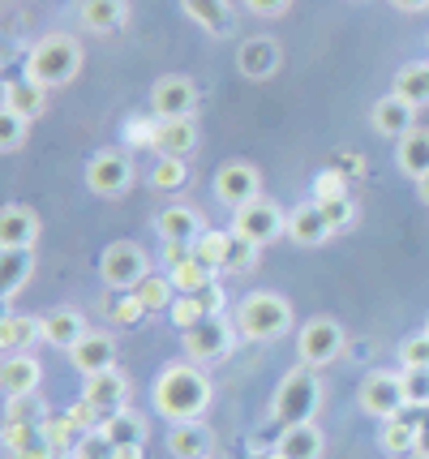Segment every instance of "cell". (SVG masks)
<instances>
[{"label":"cell","instance_id":"1","mask_svg":"<svg viewBox=\"0 0 429 459\" xmlns=\"http://www.w3.org/2000/svg\"><path fill=\"white\" fill-rule=\"evenodd\" d=\"M150 400H155V412L167 425H181V420H198L210 408L215 386L193 360H167L155 386H150Z\"/></svg>","mask_w":429,"mask_h":459},{"label":"cell","instance_id":"2","mask_svg":"<svg viewBox=\"0 0 429 459\" xmlns=\"http://www.w3.org/2000/svg\"><path fill=\"white\" fill-rule=\"evenodd\" d=\"M82 74V43L64 30H52L35 39V48L26 52V78L39 82V86H69V82Z\"/></svg>","mask_w":429,"mask_h":459},{"label":"cell","instance_id":"3","mask_svg":"<svg viewBox=\"0 0 429 459\" xmlns=\"http://www.w3.org/2000/svg\"><path fill=\"white\" fill-rule=\"evenodd\" d=\"M318 408H322V382H318V374L305 365V369H292V374L275 386L270 417L279 420L284 429H292V425H313Z\"/></svg>","mask_w":429,"mask_h":459},{"label":"cell","instance_id":"4","mask_svg":"<svg viewBox=\"0 0 429 459\" xmlns=\"http://www.w3.org/2000/svg\"><path fill=\"white\" fill-rule=\"evenodd\" d=\"M236 331L245 340H279L292 331V305L279 292H249L236 309Z\"/></svg>","mask_w":429,"mask_h":459},{"label":"cell","instance_id":"5","mask_svg":"<svg viewBox=\"0 0 429 459\" xmlns=\"http://www.w3.org/2000/svg\"><path fill=\"white\" fill-rule=\"evenodd\" d=\"M150 275V258H146L142 245H133V240H116V245H107L99 258V280L112 288V292H133L138 283Z\"/></svg>","mask_w":429,"mask_h":459},{"label":"cell","instance_id":"6","mask_svg":"<svg viewBox=\"0 0 429 459\" xmlns=\"http://www.w3.org/2000/svg\"><path fill=\"white\" fill-rule=\"evenodd\" d=\"M232 232L253 240V245H270V240L287 237V215L275 206V202L253 198V202H245V206L232 211Z\"/></svg>","mask_w":429,"mask_h":459},{"label":"cell","instance_id":"7","mask_svg":"<svg viewBox=\"0 0 429 459\" xmlns=\"http://www.w3.org/2000/svg\"><path fill=\"white\" fill-rule=\"evenodd\" d=\"M356 403L365 408L369 417H378V420L408 412V395H404V374H390V369H373V374L361 382V391H356Z\"/></svg>","mask_w":429,"mask_h":459},{"label":"cell","instance_id":"8","mask_svg":"<svg viewBox=\"0 0 429 459\" xmlns=\"http://www.w3.org/2000/svg\"><path fill=\"white\" fill-rule=\"evenodd\" d=\"M133 185V160L124 151H95L86 160V189L95 198H121Z\"/></svg>","mask_w":429,"mask_h":459},{"label":"cell","instance_id":"9","mask_svg":"<svg viewBox=\"0 0 429 459\" xmlns=\"http://www.w3.org/2000/svg\"><path fill=\"white\" fill-rule=\"evenodd\" d=\"M344 326L335 318H313L301 326V335H296V357H301V365H309V369H322V365H330V360L344 352Z\"/></svg>","mask_w":429,"mask_h":459},{"label":"cell","instance_id":"10","mask_svg":"<svg viewBox=\"0 0 429 459\" xmlns=\"http://www.w3.org/2000/svg\"><path fill=\"white\" fill-rule=\"evenodd\" d=\"M181 340H184V357L193 360V365H210V360L227 357V348H232V326H227L219 314H210V318L184 326Z\"/></svg>","mask_w":429,"mask_h":459},{"label":"cell","instance_id":"11","mask_svg":"<svg viewBox=\"0 0 429 459\" xmlns=\"http://www.w3.org/2000/svg\"><path fill=\"white\" fill-rule=\"evenodd\" d=\"M215 198L224 202V206H232V211L253 198H262V172L245 160L224 163V168L215 172Z\"/></svg>","mask_w":429,"mask_h":459},{"label":"cell","instance_id":"12","mask_svg":"<svg viewBox=\"0 0 429 459\" xmlns=\"http://www.w3.org/2000/svg\"><path fill=\"white\" fill-rule=\"evenodd\" d=\"M198 108V86L184 78V74H167L150 86V112L159 120H176V117H193Z\"/></svg>","mask_w":429,"mask_h":459},{"label":"cell","instance_id":"13","mask_svg":"<svg viewBox=\"0 0 429 459\" xmlns=\"http://www.w3.org/2000/svg\"><path fill=\"white\" fill-rule=\"evenodd\" d=\"M39 382H43V365L35 352H9V357L0 360V391H4V400L35 395Z\"/></svg>","mask_w":429,"mask_h":459},{"label":"cell","instance_id":"14","mask_svg":"<svg viewBox=\"0 0 429 459\" xmlns=\"http://www.w3.org/2000/svg\"><path fill=\"white\" fill-rule=\"evenodd\" d=\"M279 65H284V48L270 39V35L241 39V48H236V69H241L245 78H253V82L270 78V74H279Z\"/></svg>","mask_w":429,"mask_h":459},{"label":"cell","instance_id":"15","mask_svg":"<svg viewBox=\"0 0 429 459\" xmlns=\"http://www.w3.org/2000/svg\"><path fill=\"white\" fill-rule=\"evenodd\" d=\"M82 400L90 403V408H99L103 420H107L112 412H121L124 400H129V378H124L116 365H112V369H99V374H90V378H86Z\"/></svg>","mask_w":429,"mask_h":459},{"label":"cell","instance_id":"16","mask_svg":"<svg viewBox=\"0 0 429 459\" xmlns=\"http://www.w3.org/2000/svg\"><path fill=\"white\" fill-rule=\"evenodd\" d=\"M69 360H73V369L90 378V374H99V369H112L116 365V340L107 335V331H86L82 340L69 348Z\"/></svg>","mask_w":429,"mask_h":459},{"label":"cell","instance_id":"17","mask_svg":"<svg viewBox=\"0 0 429 459\" xmlns=\"http://www.w3.org/2000/svg\"><path fill=\"white\" fill-rule=\"evenodd\" d=\"M39 215L30 211V206H18V202H9L4 211H0V249H35V240H39Z\"/></svg>","mask_w":429,"mask_h":459},{"label":"cell","instance_id":"18","mask_svg":"<svg viewBox=\"0 0 429 459\" xmlns=\"http://www.w3.org/2000/svg\"><path fill=\"white\" fill-rule=\"evenodd\" d=\"M287 237L296 240L301 249H313V245H322V240L335 237V228L327 223L318 202H301V206L287 215Z\"/></svg>","mask_w":429,"mask_h":459},{"label":"cell","instance_id":"19","mask_svg":"<svg viewBox=\"0 0 429 459\" xmlns=\"http://www.w3.org/2000/svg\"><path fill=\"white\" fill-rule=\"evenodd\" d=\"M416 112H421V108L404 103L399 95H382V100L373 103L369 120H373V129H378V134H387V138L399 142L408 129H416Z\"/></svg>","mask_w":429,"mask_h":459},{"label":"cell","instance_id":"20","mask_svg":"<svg viewBox=\"0 0 429 459\" xmlns=\"http://www.w3.org/2000/svg\"><path fill=\"white\" fill-rule=\"evenodd\" d=\"M155 232L164 240H181V245H193V240L202 237V215L193 211V206H181V202H172L164 206L159 215H155Z\"/></svg>","mask_w":429,"mask_h":459},{"label":"cell","instance_id":"21","mask_svg":"<svg viewBox=\"0 0 429 459\" xmlns=\"http://www.w3.org/2000/svg\"><path fill=\"white\" fill-rule=\"evenodd\" d=\"M181 9H184V18L193 22V26H202L206 35H215V39L232 35L236 13H232V4H227V0H181Z\"/></svg>","mask_w":429,"mask_h":459},{"label":"cell","instance_id":"22","mask_svg":"<svg viewBox=\"0 0 429 459\" xmlns=\"http://www.w3.org/2000/svg\"><path fill=\"white\" fill-rule=\"evenodd\" d=\"M30 275H35L30 249H0V300H4V305L18 300V292L26 288Z\"/></svg>","mask_w":429,"mask_h":459},{"label":"cell","instance_id":"23","mask_svg":"<svg viewBox=\"0 0 429 459\" xmlns=\"http://www.w3.org/2000/svg\"><path fill=\"white\" fill-rule=\"evenodd\" d=\"M210 446H215V438H210V429L198 425V420H181V425L167 429V451L176 459H206Z\"/></svg>","mask_w":429,"mask_h":459},{"label":"cell","instance_id":"24","mask_svg":"<svg viewBox=\"0 0 429 459\" xmlns=\"http://www.w3.org/2000/svg\"><path fill=\"white\" fill-rule=\"evenodd\" d=\"M395 163H399L404 177L425 180L429 177V129H408L404 138L395 142Z\"/></svg>","mask_w":429,"mask_h":459},{"label":"cell","instance_id":"25","mask_svg":"<svg viewBox=\"0 0 429 459\" xmlns=\"http://www.w3.org/2000/svg\"><path fill=\"white\" fill-rule=\"evenodd\" d=\"M124 18H129V4L124 0H78V22L86 30H99V35H112L121 30Z\"/></svg>","mask_w":429,"mask_h":459},{"label":"cell","instance_id":"26","mask_svg":"<svg viewBox=\"0 0 429 459\" xmlns=\"http://www.w3.org/2000/svg\"><path fill=\"white\" fill-rule=\"evenodd\" d=\"M416 434H421V420L412 417V412H399V417H387L382 420V434H378V442H382V451L387 455H416Z\"/></svg>","mask_w":429,"mask_h":459},{"label":"cell","instance_id":"27","mask_svg":"<svg viewBox=\"0 0 429 459\" xmlns=\"http://www.w3.org/2000/svg\"><path fill=\"white\" fill-rule=\"evenodd\" d=\"M35 340H43V318H30V314H4L0 318V352H26Z\"/></svg>","mask_w":429,"mask_h":459},{"label":"cell","instance_id":"28","mask_svg":"<svg viewBox=\"0 0 429 459\" xmlns=\"http://www.w3.org/2000/svg\"><path fill=\"white\" fill-rule=\"evenodd\" d=\"M193 146H198V125L193 117H176V120H159V142H155V151L159 155H193Z\"/></svg>","mask_w":429,"mask_h":459},{"label":"cell","instance_id":"29","mask_svg":"<svg viewBox=\"0 0 429 459\" xmlns=\"http://www.w3.org/2000/svg\"><path fill=\"white\" fill-rule=\"evenodd\" d=\"M322 429L318 425H292V429H284L279 434V455L284 459H322Z\"/></svg>","mask_w":429,"mask_h":459},{"label":"cell","instance_id":"30","mask_svg":"<svg viewBox=\"0 0 429 459\" xmlns=\"http://www.w3.org/2000/svg\"><path fill=\"white\" fill-rule=\"evenodd\" d=\"M82 335H86V318L78 309H52V314L43 318V340L64 348V352L82 340Z\"/></svg>","mask_w":429,"mask_h":459},{"label":"cell","instance_id":"31","mask_svg":"<svg viewBox=\"0 0 429 459\" xmlns=\"http://www.w3.org/2000/svg\"><path fill=\"white\" fill-rule=\"evenodd\" d=\"M43 91H47V86H39V82L13 78L9 86H4V108H9V112H18V117H26V120H35L43 112V103H47Z\"/></svg>","mask_w":429,"mask_h":459},{"label":"cell","instance_id":"32","mask_svg":"<svg viewBox=\"0 0 429 459\" xmlns=\"http://www.w3.org/2000/svg\"><path fill=\"white\" fill-rule=\"evenodd\" d=\"M390 95H399V100L412 103V108H425L429 103V65H404V69L395 74Z\"/></svg>","mask_w":429,"mask_h":459},{"label":"cell","instance_id":"33","mask_svg":"<svg viewBox=\"0 0 429 459\" xmlns=\"http://www.w3.org/2000/svg\"><path fill=\"white\" fill-rule=\"evenodd\" d=\"M103 434L112 438V446H116V451H121V446H142V438H146V420L138 417V412L121 408V412H112V417L103 420Z\"/></svg>","mask_w":429,"mask_h":459},{"label":"cell","instance_id":"34","mask_svg":"<svg viewBox=\"0 0 429 459\" xmlns=\"http://www.w3.org/2000/svg\"><path fill=\"white\" fill-rule=\"evenodd\" d=\"M133 297L146 305V314H164V309H172L176 305V283H172V275H146L138 288H133Z\"/></svg>","mask_w":429,"mask_h":459},{"label":"cell","instance_id":"35","mask_svg":"<svg viewBox=\"0 0 429 459\" xmlns=\"http://www.w3.org/2000/svg\"><path fill=\"white\" fill-rule=\"evenodd\" d=\"M167 275L176 283V292H206V288H215V275H219V271L198 258H189V262H181V266H172Z\"/></svg>","mask_w":429,"mask_h":459},{"label":"cell","instance_id":"36","mask_svg":"<svg viewBox=\"0 0 429 459\" xmlns=\"http://www.w3.org/2000/svg\"><path fill=\"white\" fill-rule=\"evenodd\" d=\"M150 185L159 194H181L184 185H189V163L176 160V155H159V163L150 168Z\"/></svg>","mask_w":429,"mask_h":459},{"label":"cell","instance_id":"37","mask_svg":"<svg viewBox=\"0 0 429 459\" xmlns=\"http://www.w3.org/2000/svg\"><path fill=\"white\" fill-rule=\"evenodd\" d=\"M227 254H232V232H210V228H206L202 237L193 240V258L206 262V266H215V271L227 266Z\"/></svg>","mask_w":429,"mask_h":459},{"label":"cell","instance_id":"38","mask_svg":"<svg viewBox=\"0 0 429 459\" xmlns=\"http://www.w3.org/2000/svg\"><path fill=\"white\" fill-rule=\"evenodd\" d=\"M318 206H322V215H327V223L335 228V232H344L347 223H352V215H356V206H352V198H347V194H330V198H318Z\"/></svg>","mask_w":429,"mask_h":459},{"label":"cell","instance_id":"39","mask_svg":"<svg viewBox=\"0 0 429 459\" xmlns=\"http://www.w3.org/2000/svg\"><path fill=\"white\" fill-rule=\"evenodd\" d=\"M26 125H30L26 117L9 112V108H0V151H18L21 142H26Z\"/></svg>","mask_w":429,"mask_h":459},{"label":"cell","instance_id":"40","mask_svg":"<svg viewBox=\"0 0 429 459\" xmlns=\"http://www.w3.org/2000/svg\"><path fill=\"white\" fill-rule=\"evenodd\" d=\"M399 365L404 369H429V331L408 335V340L399 343Z\"/></svg>","mask_w":429,"mask_h":459},{"label":"cell","instance_id":"41","mask_svg":"<svg viewBox=\"0 0 429 459\" xmlns=\"http://www.w3.org/2000/svg\"><path fill=\"white\" fill-rule=\"evenodd\" d=\"M73 459H116V446H112V438H107L103 429H95V434H82V438H78Z\"/></svg>","mask_w":429,"mask_h":459},{"label":"cell","instance_id":"42","mask_svg":"<svg viewBox=\"0 0 429 459\" xmlns=\"http://www.w3.org/2000/svg\"><path fill=\"white\" fill-rule=\"evenodd\" d=\"M43 434L52 438V446H56V451H64L73 438H82V429L73 425V417H47V420H43ZM73 446H78V442H73Z\"/></svg>","mask_w":429,"mask_h":459},{"label":"cell","instance_id":"43","mask_svg":"<svg viewBox=\"0 0 429 459\" xmlns=\"http://www.w3.org/2000/svg\"><path fill=\"white\" fill-rule=\"evenodd\" d=\"M404 395L408 408H429V369H404Z\"/></svg>","mask_w":429,"mask_h":459},{"label":"cell","instance_id":"44","mask_svg":"<svg viewBox=\"0 0 429 459\" xmlns=\"http://www.w3.org/2000/svg\"><path fill=\"white\" fill-rule=\"evenodd\" d=\"M124 138H129V146H155L159 142V120L129 117L124 120Z\"/></svg>","mask_w":429,"mask_h":459},{"label":"cell","instance_id":"45","mask_svg":"<svg viewBox=\"0 0 429 459\" xmlns=\"http://www.w3.org/2000/svg\"><path fill=\"white\" fill-rule=\"evenodd\" d=\"M227 232H232V228H227ZM258 249H262V245H253V240H245V237H236V232H232V254H227L224 271H249L253 258H258Z\"/></svg>","mask_w":429,"mask_h":459},{"label":"cell","instance_id":"46","mask_svg":"<svg viewBox=\"0 0 429 459\" xmlns=\"http://www.w3.org/2000/svg\"><path fill=\"white\" fill-rule=\"evenodd\" d=\"M13 459H61V451L52 446V438L43 434V425H39V434H35L30 442H26L21 451H13Z\"/></svg>","mask_w":429,"mask_h":459},{"label":"cell","instance_id":"47","mask_svg":"<svg viewBox=\"0 0 429 459\" xmlns=\"http://www.w3.org/2000/svg\"><path fill=\"white\" fill-rule=\"evenodd\" d=\"M253 18H284L287 9H292V0H241Z\"/></svg>","mask_w":429,"mask_h":459},{"label":"cell","instance_id":"48","mask_svg":"<svg viewBox=\"0 0 429 459\" xmlns=\"http://www.w3.org/2000/svg\"><path fill=\"white\" fill-rule=\"evenodd\" d=\"M193 258V245H181V240H164V266H181V262Z\"/></svg>","mask_w":429,"mask_h":459},{"label":"cell","instance_id":"49","mask_svg":"<svg viewBox=\"0 0 429 459\" xmlns=\"http://www.w3.org/2000/svg\"><path fill=\"white\" fill-rule=\"evenodd\" d=\"M146 314V305L138 297H129V300H121V305H116V309H112V318L116 322H138Z\"/></svg>","mask_w":429,"mask_h":459},{"label":"cell","instance_id":"50","mask_svg":"<svg viewBox=\"0 0 429 459\" xmlns=\"http://www.w3.org/2000/svg\"><path fill=\"white\" fill-rule=\"evenodd\" d=\"M390 4H395L399 13H425L429 9V0H390Z\"/></svg>","mask_w":429,"mask_h":459},{"label":"cell","instance_id":"51","mask_svg":"<svg viewBox=\"0 0 429 459\" xmlns=\"http://www.w3.org/2000/svg\"><path fill=\"white\" fill-rule=\"evenodd\" d=\"M416 455L429 459V420H421V434H416Z\"/></svg>","mask_w":429,"mask_h":459},{"label":"cell","instance_id":"52","mask_svg":"<svg viewBox=\"0 0 429 459\" xmlns=\"http://www.w3.org/2000/svg\"><path fill=\"white\" fill-rule=\"evenodd\" d=\"M116 459H142V446H121V451H116Z\"/></svg>","mask_w":429,"mask_h":459},{"label":"cell","instance_id":"53","mask_svg":"<svg viewBox=\"0 0 429 459\" xmlns=\"http://www.w3.org/2000/svg\"><path fill=\"white\" fill-rule=\"evenodd\" d=\"M416 189H421V202L429 206V177H425V180H416Z\"/></svg>","mask_w":429,"mask_h":459},{"label":"cell","instance_id":"54","mask_svg":"<svg viewBox=\"0 0 429 459\" xmlns=\"http://www.w3.org/2000/svg\"><path fill=\"white\" fill-rule=\"evenodd\" d=\"M262 459H284V455H279V451H270V455H262Z\"/></svg>","mask_w":429,"mask_h":459},{"label":"cell","instance_id":"55","mask_svg":"<svg viewBox=\"0 0 429 459\" xmlns=\"http://www.w3.org/2000/svg\"><path fill=\"white\" fill-rule=\"evenodd\" d=\"M425 331H429V326H425Z\"/></svg>","mask_w":429,"mask_h":459},{"label":"cell","instance_id":"56","mask_svg":"<svg viewBox=\"0 0 429 459\" xmlns=\"http://www.w3.org/2000/svg\"><path fill=\"white\" fill-rule=\"evenodd\" d=\"M425 43H429V39H425Z\"/></svg>","mask_w":429,"mask_h":459}]
</instances>
